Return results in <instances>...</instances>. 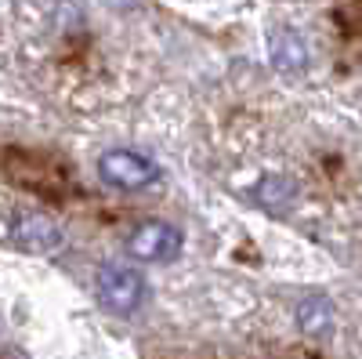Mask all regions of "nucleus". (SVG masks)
Segmentation results:
<instances>
[{
  "label": "nucleus",
  "mask_w": 362,
  "mask_h": 359,
  "mask_svg": "<svg viewBox=\"0 0 362 359\" xmlns=\"http://www.w3.org/2000/svg\"><path fill=\"white\" fill-rule=\"evenodd\" d=\"M95 294H98V305L112 316H131L141 309L145 302V276L138 273L134 265H102L98 276H95Z\"/></svg>",
  "instance_id": "1"
},
{
  "label": "nucleus",
  "mask_w": 362,
  "mask_h": 359,
  "mask_svg": "<svg viewBox=\"0 0 362 359\" xmlns=\"http://www.w3.org/2000/svg\"><path fill=\"white\" fill-rule=\"evenodd\" d=\"M98 178L109 189L138 193V189H148L156 182L160 167L145 153H138V149H105V153L98 156Z\"/></svg>",
  "instance_id": "2"
},
{
  "label": "nucleus",
  "mask_w": 362,
  "mask_h": 359,
  "mask_svg": "<svg viewBox=\"0 0 362 359\" xmlns=\"http://www.w3.org/2000/svg\"><path fill=\"white\" fill-rule=\"evenodd\" d=\"M127 254L138 261V265H160V261H174L185 247V236H181L177 225L170 222H160V218H148V222H138L131 232H127Z\"/></svg>",
  "instance_id": "3"
},
{
  "label": "nucleus",
  "mask_w": 362,
  "mask_h": 359,
  "mask_svg": "<svg viewBox=\"0 0 362 359\" xmlns=\"http://www.w3.org/2000/svg\"><path fill=\"white\" fill-rule=\"evenodd\" d=\"M11 244L25 254H58L66 247V229L47 215H18L11 222Z\"/></svg>",
  "instance_id": "4"
},
{
  "label": "nucleus",
  "mask_w": 362,
  "mask_h": 359,
  "mask_svg": "<svg viewBox=\"0 0 362 359\" xmlns=\"http://www.w3.org/2000/svg\"><path fill=\"white\" fill-rule=\"evenodd\" d=\"M297 326H300V334L305 338H329L334 334V326H337V312H334V302L322 294H308L305 302L297 305Z\"/></svg>",
  "instance_id": "5"
},
{
  "label": "nucleus",
  "mask_w": 362,
  "mask_h": 359,
  "mask_svg": "<svg viewBox=\"0 0 362 359\" xmlns=\"http://www.w3.org/2000/svg\"><path fill=\"white\" fill-rule=\"evenodd\" d=\"M254 200H257V207H264V211H272V215L290 211L293 200H297V182L290 174H264L254 186Z\"/></svg>",
  "instance_id": "6"
},
{
  "label": "nucleus",
  "mask_w": 362,
  "mask_h": 359,
  "mask_svg": "<svg viewBox=\"0 0 362 359\" xmlns=\"http://www.w3.org/2000/svg\"><path fill=\"white\" fill-rule=\"evenodd\" d=\"M268 51H272L276 69H305L308 66V47L293 29H276V33L268 37Z\"/></svg>",
  "instance_id": "7"
},
{
  "label": "nucleus",
  "mask_w": 362,
  "mask_h": 359,
  "mask_svg": "<svg viewBox=\"0 0 362 359\" xmlns=\"http://www.w3.org/2000/svg\"><path fill=\"white\" fill-rule=\"evenodd\" d=\"M116 4H119V8H127V4H131V0H116Z\"/></svg>",
  "instance_id": "8"
}]
</instances>
